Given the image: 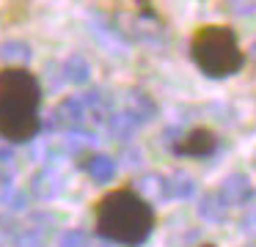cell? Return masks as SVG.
Returning <instances> with one entry per match:
<instances>
[{
	"instance_id": "obj_24",
	"label": "cell",
	"mask_w": 256,
	"mask_h": 247,
	"mask_svg": "<svg viewBox=\"0 0 256 247\" xmlns=\"http://www.w3.org/2000/svg\"><path fill=\"white\" fill-rule=\"evenodd\" d=\"M250 55H254V58H256V41L250 44Z\"/></svg>"
},
{
	"instance_id": "obj_21",
	"label": "cell",
	"mask_w": 256,
	"mask_h": 247,
	"mask_svg": "<svg viewBox=\"0 0 256 247\" xmlns=\"http://www.w3.org/2000/svg\"><path fill=\"white\" fill-rule=\"evenodd\" d=\"M226 8L232 11V14L245 16V14H254L256 11V0H226Z\"/></svg>"
},
{
	"instance_id": "obj_23",
	"label": "cell",
	"mask_w": 256,
	"mask_h": 247,
	"mask_svg": "<svg viewBox=\"0 0 256 247\" xmlns=\"http://www.w3.org/2000/svg\"><path fill=\"white\" fill-rule=\"evenodd\" d=\"M245 209H248V212L242 214L240 225H242V231H254V228H256V206H250V203H248Z\"/></svg>"
},
{
	"instance_id": "obj_13",
	"label": "cell",
	"mask_w": 256,
	"mask_h": 247,
	"mask_svg": "<svg viewBox=\"0 0 256 247\" xmlns=\"http://www.w3.org/2000/svg\"><path fill=\"white\" fill-rule=\"evenodd\" d=\"M132 190L138 192L144 201H149V203H157V201H166V198H168L166 176H160V173H144L132 184Z\"/></svg>"
},
{
	"instance_id": "obj_18",
	"label": "cell",
	"mask_w": 256,
	"mask_h": 247,
	"mask_svg": "<svg viewBox=\"0 0 256 247\" xmlns=\"http://www.w3.org/2000/svg\"><path fill=\"white\" fill-rule=\"evenodd\" d=\"M28 201H30L28 192L14 187V190L8 192V198H6V206H8V212H25V209H28Z\"/></svg>"
},
{
	"instance_id": "obj_15",
	"label": "cell",
	"mask_w": 256,
	"mask_h": 247,
	"mask_svg": "<svg viewBox=\"0 0 256 247\" xmlns=\"http://www.w3.org/2000/svg\"><path fill=\"white\" fill-rule=\"evenodd\" d=\"M30 58H34V49L22 38H6V41H0V60H6L8 66H22L25 69V63H30Z\"/></svg>"
},
{
	"instance_id": "obj_9",
	"label": "cell",
	"mask_w": 256,
	"mask_h": 247,
	"mask_svg": "<svg viewBox=\"0 0 256 247\" xmlns=\"http://www.w3.org/2000/svg\"><path fill=\"white\" fill-rule=\"evenodd\" d=\"M198 217L206 220V223H215V225H220V223H226V220H228V203L223 201V195L218 190H210V192L201 195Z\"/></svg>"
},
{
	"instance_id": "obj_17",
	"label": "cell",
	"mask_w": 256,
	"mask_h": 247,
	"mask_svg": "<svg viewBox=\"0 0 256 247\" xmlns=\"http://www.w3.org/2000/svg\"><path fill=\"white\" fill-rule=\"evenodd\" d=\"M14 247H47V242H44V236H42L39 231L28 228V231H20L17 234Z\"/></svg>"
},
{
	"instance_id": "obj_4",
	"label": "cell",
	"mask_w": 256,
	"mask_h": 247,
	"mask_svg": "<svg viewBox=\"0 0 256 247\" xmlns=\"http://www.w3.org/2000/svg\"><path fill=\"white\" fill-rule=\"evenodd\" d=\"M44 129H64V132H80L88 129V113H86L83 99L78 96H64L61 102L52 107L50 118L44 121Z\"/></svg>"
},
{
	"instance_id": "obj_16",
	"label": "cell",
	"mask_w": 256,
	"mask_h": 247,
	"mask_svg": "<svg viewBox=\"0 0 256 247\" xmlns=\"http://www.w3.org/2000/svg\"><path fill=\"white\" fill-rule=\"evenodd\" d=\"M58 247H88V236H86L80 228L61 231V236H58Z\"/></svg>"
},
{
	"instance_id": "obj_1",
	"label": "cell",
	"mask_w": 256,
	"mask_h": 247,
	"mask_svg": "<svg viewBox=\"0 0 256 247\" xmlns=\"http://www.w3.org/2000/svg\"><path fill=\"white\" fill-rule=\"evenodd\" d=\"M42 85L34 71L22 66L0 69V137L8 143H28L39 135Z\"/></svg>"
},
{
	"instance_id": "obj_2",
	"label": "cell",
	"mask_w": 256,
	"mask_h": 247,
	"mask_svg": "<svg viewBox=\"0 0 256 247\" xmlns=\"http://www.w3.org/2000/svg\"><path fill=\"white\" fill-rule=\"evenodd\" d=\"M96 234L124 247H138L154 228V209L132 187L110 190L96 201Z\"/></svg>"
},
{
	"instance_id": "obj_12",
	"label": "cell",
	"mask_w": 256,
	"mask_h": 247,
	"mask_svg": "<svg viewBox=\"0 0 256 247\" xmlns=\"http://www.w3.org/2000/svg\"><path fill=\"white\" fill-rule=\"evenodd\" d=\"M61 80L69 82V85H86V82L91 80V63L83 58L80 52H72L64 58L61 63Z\"/></svg>"
},
{
	"instance_id": "obj_6",
	"label": "cell",
	"mask_w": 256,
	"mask_h": 247,
	"mask_svg": "<svg viewBox=\"0 0 256 247\" xmlns=\"http://www.w3.org/2000/svg\"><path fill=\"white\" fill-rule=\"evenodd\" d=\"M218 192H220L223 201L228 203V209H232V206L245 209L256 198V187H254V181H250L245 173H228L226 179L220 181Z\"/></svg>"
},
{
	"instance_id": "obj_19",
	"label": "cell",
	"mask_w": 256,
	"mask_h": 247,
	"mask_svg": "<svg viewBox=\"0 0 256 247\" xmlns=\"http://www.w3.org/2000/svg\"><path fill=\"white\" fill-rule=\"evenodd\" d=\"M20 225L14 223L8 214H0V242H14L17 239V234H20Z\"/></svg>"
},
{
	"instance_id": "obj_20",
	"label": "cell",
	"mask_w": 256,
	"mask_h": 247,
	"mask_svg": "<svg viewBox=\"0 0 256 247\" xmlns=\"http://www.w3.org/2000/svg\"><path fill=\"white\" fill-rule=\"evenodd\" d=\"M14 159H17L14 146L6 140V137H0V168H3V170H12V168H14Z\"/></svg>"
},
{
	"instance_id": "obj_10",
	"label": "cell",
	"mask_w": 256,
	"mask_h": 247,
	"mask_svg": "<svg viewBox=\"0 0 256 247\" xmlns=\"http://www.w3.org/2000/svg\"><path fill=\"white\" fill-rule=\"evenodd\" d=\"M105 129H108V135H110L113 140H122L124 143V140H130V137L140 129V124L122 107V110H110V115H108V121H105Z\"/></svg>"
},
{
	"instance_id": "obj_14",
	"label": "cell",
	"mask_w": 256,
	"mask_h": 247,
	"mask_svg": "<svg viewBox=\"0 0 256 247\" xmlns=\"http://www.w3.org/2000/svg\"><path fill=\"white\" fill-rule=\"evenodd\" d=\"M166 190H168V198H174V201H188V198L196 195L198 184L188 170H174L171 176H166Z\"/></svg>"
},
{
	"instance_id": "obj_7",
	"label": "cell",
	"mask_w": 256,
	"mask_h": 247,
	"mask_svg": "<svg viewBox=\"0 0 256 247\" xmlns=\"http://www.w3.org/2000/svg\"><path fill=\"white\" fill-rule=\"evenodd\" d=\"M61 190H64V176L52 165H47V168L36 170L30 176V195L39 198V201H52V198L61 195Z\"/></svg>"
},
{
	"instance_id": "obj_26",
	"label": "cell",
	"mask_w": 256,
	"mask_h": 247,
	"mask_svg": "<svg viewBox=\"0 0 256 247\" xmlns=\"http://www.w3.org/2000/svg\"><path fill=\"white\" fill-rule=\"evenodd\" d=\"M245 247H254V245H245Z\"/></svg>"
},
{
	"instance_id": "obj_8",
	"label": "cell",
	"mask_w": 256,
	"mask_h": 247,
	"mask_svg": "<svg viewBox=\"0 0 256 247\" xmlns=\"http://www.w3.org/2000/svg\"><path fill=\"white\" fill-rule=\"evenodd\" d=\"M124 110H127V113L132 115L140 126L157 115L154 99H152L146 91H138V88H135V91H127V96H124Z\"/></svg>"
},
{
	"instance_id": "obj_22",
	"label": "cell",
	"mask_w": 256,
	"mask_h": 247,
	"mask_svg": "<svg viewBox=\"0 0 256 247\" xmlns=\"http://www.w3.org/2000/svg\"><path fill=\"white\" fill-rule=\"evenodd\" d=\"M12 190H14V173L0 168V203H6V198Z\"/></svg>"
},
{
	"instance_id": "obj_5",
	"label": "cell",
	"mask_w": 256,
	"mask_h": 247,
	"mask_svg": "<svg viewBox=\"0 0 256 247\" xmlns=\"http://www.w3.org/2000/svg\"><path fill=\"white\" fill-rule=\"evenodd\" d=\"M218 148V135L206 126H193L190 132H184L179 140H174L171 151L179 157H210Z\"/></svg>"
},
{
	"instance_id": "obj_11",
	"label": "cell",
	"mask_w": 256,
	"mask_h": 247,
	"mask_svg": "<svg viewBox=\"0 0 256 247\" xmlns=\"http://www.w3.org/2000/svg\"><path fill=\"white\" fill-rule=\"evenodd\" d=\"M83 168L96 184H108V181H113V176H116L118 162L113 157H108V154H88V157L83 159Z\"/></svg>"
},
{
	"instance_id": "obj_3",
	"label": "cell",
	"mask_w": 256,
	"mask_h": 247,
	"mask_svg": "<svg viewBox=\"0 0 256 247\" xmlns=\"http://www.w3.org/2000/svg\"><path fill=\"white\" fill-rule=\"evenodd\" d=\"M190 58L206 77H232L245 66L237 33L228 25H201L190 36Z\"/></svg>"
},
{
	"instance_id": "obj_25",
	"label": "cell",
	"mask_w": 256,
	"mask_h": 247,
	"mask_svg": "<svg viewBox=\"0 0 256 247\" xmlns=\"http://www.w3.org/2000/svg\"><path fill=\"white\" fill-rule=\"evenodd\" d=\"M198 247H215V245H198Z\"/></svg>"
}]
</instances>
